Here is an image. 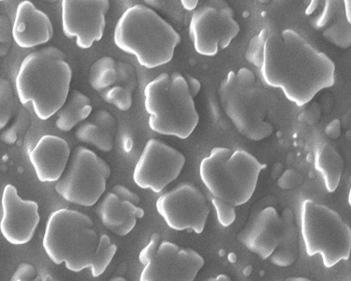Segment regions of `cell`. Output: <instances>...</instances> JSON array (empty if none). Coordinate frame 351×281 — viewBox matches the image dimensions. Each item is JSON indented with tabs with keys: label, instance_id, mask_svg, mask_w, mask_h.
<instances>
[{
	"label": "cell",
	"instance_id": "cell-8",
	"mask_svg": "<svg viewBox=\"0 0 351 281\" xmlns=\"http://www.w3.org/2000/svg\"><path fill=\"white\" fill-rule=\"evenodd\" d=\"M300 225L309 256L319 254L326 268L348 259L351 230L336 211L313 199H305L301 205Z\"/></svg>",
	"mask_w": 351,
	"mask_h": 281
},
{
	"label": "cell",
	"instance_id": "cell-5",
	"mask_svg": "<svg viewBox=\"0 0 351 281\" xmlns=\"http://www.w3.org/2000/svg\"><path fill=\"white\" fill-rule=\"evenodd\" d=\"M221 106L238 132L258 141L271 135L273 99L252 71H230L220 82Z\"/></svg>",
	"mask_w": 351,
	"mask_h": 281
},
{
	"label": "cell",
	"instance_id": "cell-4",
	"mask_svg": "<svg viewBox=\"0 0 351 281\" xmlns=\"http://www.w3.org/2000/svg\"><path fill=\"white\" fill-rule=\"evenodd\" d=\"M113 40L122 51L133 55L147 69L165 64L172 59L181 38L173 27L150 8L136 4L117 21Z\"/></svg>",
	"mask_w": 351,
	"mask_h": 281
},
{
	"label": "cell",
	"instance_id": "cell-31",
	"mask_svg": "<svg viewBox=\"0 0 351 281\" xmlns=\"http://www.w3.org/2000/svg\"><path fill=\"white\" fill-rule=\"evenodd\" d=\"M182 8L188 11L194 10L198 5V1H180Z\"/></svg>",
	"mask_w": 351,
	"mask_h": 281
},
{
	"label": "cell",
	"instance_id": "cell-22",
	"mask_svg": "<svg viewBox=\"0 0 351 281\" xmlns=\"http://www.w3.org/2000/svg\"><path fill=\"white\" fill-rule=\"evenodd\" d=\"M280 217L281 220L280 239L270 257L273 264L285 267L292 265L298 258V239L292 210L289 208H285Z\"/></svg>",
	"mask_w": 351,
	"mask_h": 281
},
{
	"label": "cell",
	"instance_id": "cell-35",
	"mask_svg": "<svg viewBox=\"0 0 351 281\" xmlns=\"http://www.w3.org/2000/svg\"><path fill=\"white\" fill-rule=\"evenodd\" d=\"M108 281H127L123 277L117 276L110 278Z\"/></svg>",
	"mask_w": 351,
	"mask_h": 281
},
{
	"label": "cell",
	"instance_id": "cell-27",
	"mask_svg": "<svg viewBox=\"0 0 351 281\" xmlns=\"http://www.w3.org/2000/svg\"><path fill=\"white\" fill-rule=\"evenodd\" d=\"M14 110V98L10 82L0 78V130L10 121Z\"/></svg>",
	"mask_w": 351,
	"mask_h": 281
},
{
	"label": "cell",
	"instance_id": "cell-2",
	"mask_svg": "<svg viewBox=\"0 0 351 281\" xmlns=\"http://www.w3.org/2000/svg\"><path fill=\"white\" fill-rule=\"evenodd\" d=\"M43 246L55 264L64 262L73 272L88 268L94 278L105 271L117 249L108 236L98 238L87 215L68 208L58 209L49 216Z\"/></svg>",
	"mask_w": 351,
	"mask_h": 281
},
{
	"label": "cell",
	"instance_id": "cell-29",
	"mask_svg": "<svg viewBox=\"0 0 351 281\" xmlns=\"http://www.w3.org/2000/svg\"><path fill=\"white\" fill-rule=\"evenodd\" d=\"M10 281H43L34 267L23 262L19 265Z\"/></svg>",
	"mask_w": 351,
	"mask_h": 281
},
{
	"label": "cell",
	"instance_id": "cell-21",
	"mask_svg": "<svg viewBox=\"0 0 351 281\" xmlns=\"http://www.w3.org/2000/svg\"><path fill=\"white\" fill-rule=\"evenodd\" d=\"M116 131L114 117L105 110H98L83 121L75 135L78 140L108 152L113 148Z\"/></svg>",
	"mask_w": 351,
	"mask_h": 281
},
{
	"label": "cell",
	"instance_id": "cell-23",
	"mask_svg": "<svg viewBox=\"0 0 351 281\" xmlns=\"http://www.w3.org/2000/svg\"><path fill=\"white\" fill-rule=\"evenodd\" d=\"M90 99L81 91L73 89L56 112V127L63 132H69L80 123L86 120L91 114Z\"/></svg>",
	"mask_w": 351,
	"mask_h": 281
},
{
	"label": "cell",
	"instance_id": "cell-15",
	"mask_svg": "<svg viewBox=\"0 0 351 281\" xmlns=\"http://www.w3.org/2000/svg\"><path fill=\"white\" fill-rule=\"evenodd\" d=\"M1 206L0 231L3 237L15 245L28 243L40 221L38 204L23 199L15 186L7 184L3 191Z\"/></svg>",
	"mask_w": 351,
	"mask_h": 281
},
{
	"label": "cell",
	"instance_id": "cell-33",
	"mask_svg": "<svg viewBox=\"0 0 351 281\" xmlns=\"http://www.w3.org/2000/svg\"><path fill=\"white\" fill-rule=\"evenodd\" d=\"M282 281H313L312 280L305 277H289Z\"/></svg>",
	"mask_w": 351,
	"mask_h": 281
},
{
	"label": "cell",
	"instance_id": "cell-24",
	"mask_svg": "<svg viewBox=\"0 0 351 281\" xmlns=\"http://www.w3.org/2000/svg\"><path fill=\"white\" fill-rule=\"evenodd\" d=\"M315 168L322 175L326 190L334 192L343 169V160L339 153L328 143L320 145L315 153Z\"/></svg>",
	"mask_w": 351,
	"mask_h": 281
},
{
	"label": "cell",
	"instance_id": "cell-16",
	"mask_svg": "<svg viewBox=\"0 0 351 281\" xmlns=\"http://www.w3.org/2000/svg\"><path fill=\"white\" fill-rule=\"evenodd\" d=\"M140 197L121 184L114 185L108 191L97 208L102 224L119 236L129 234L135 227L137 219L144 216L139 206Z\"/></svg>",
	"mask_w": 351,
	"mask_h": 281
},
{
	"label": "cell",
	"instance_id": "cell-28",
	"mask_svg": "<svg viewBox=\"0 0 351 281\" xmlns=\"http://www.w3.org/2000/svg\"><path fill=\"white\" fill-rule=\"evenodd\" d=\"M212 204L216 210L217 220L221 225L228 227L234 221V206L215 197L212 199Z\"/></svg>",
	"mask_w": 351,
	"mask_h": 281
},
{
	"label": "cell",
	"instance_id": "cell-25",
	"mask_svg": "<svg viewBox=\"0 0 351 281\" xmlns=\"http://www.w3.org/2000/svg\"><path fill=\"white\" fill-rule=\"evenodd\" d=\"M119 78L115 60L110 56L97 60L89 70V83L96 91L102 92L114 84Z\"/></svg>",
	"mask_w": 351,
	"mask_h": 281
},
{
	"label": "cell",
	"instance_id": "cell-17",
	"mask_svg": "<svg viewBox=\"0 0 351 281\" xmlns=\"http://www.w3.org/2000/svg\"><path fill=\"white\" fill-rule=\"evenodd\" d=\"M281 220L276 210L267 206L251 219L238 234V239L262 260L270 257L280 239Z\"/></svg>",
	"mask_w": 351,
	"mask_h": 281
},
{
	"label": "cell",
	"instance_id": "cell-14",
	"mask_svg": "<svg viewBox=\"0 0 351 281\" xmlns=\"http://www.w3.org/2000/svg\"><path fill=\"white\" fill-rule=\"evenodd\" d=\"M61 5L62 32L66 37L75 38L76 45L82 49L101 40L109 1L63 0Z\"/></svg>",
	"mask_w": 351,
	"mask_h": 281
},
{
	"label": "cell",
	"instance_id": "cell-9",
	"mask_svg": "<svg viewBox=\"0 0 351 281\" xmlns=\"http://www.w3.org/2000/svg\"><path fill=\"white\" fill-rule=\"evenodd\" d=\"M138 260L143 265L139 281H193L204 265L195 250L162 240L156 232L140 251Z\"/></svg>",
	"mask_w": 351,
	"mask_h": 281
},
{
	"label": "cell",
	"instance_id": "cell-18",
	"mask_svg": "<svg viewBox=\"0 0 351 281\" xmlns=\"http://www.w3.org/2000/svg\"><path fill=\"white\" fill-rule=\"evenodd\" d=\"M70 156L67 142L55 135H44L29 151V160L40 182H56L62 176Z\"/></svg>",
	"mask_w": 351,
	"mask_h": 281
},
{
	"label": "cell",
	"instance_id": "cell-26",
	"mask_svg": "<svg viewBox=\"0 0 351 281\" xmlns=\"http://www.w3.org/2000/svg\"><path fill=\"white\" fill-rule=\"evenodd\" d=\"M100 93L104 101L121 111L128 110L132 106V90L128 87L114 86Z\"/></svg>",
	"mask_w": 351,
	"mask_h": 281
},
{
	"label": "cell",
	"instance_id": "cell-10",
	"mask_svg": "<svg viewBox=\"0 0 351 281\" xmlns=\"http://www.w3.org/2000/svg\"><path fill=\"white\" fill-rule=\"evenodd\" d=\"M110 175L108 163L92 150L79 146L73 151L66 172L55 185L66 201L85 207L96 204Z\"/></svg>",
	"mask_w": 351,
	"mask_h": 281
},
{
	"label": "cell",
	"instance_id": "cell-6",
	"mask_svg": "<svg viewBox=\"0 0 351 281\" xmlns=\"http://www.w3.org/2000/svg\"><path fill=\"white\" fill-rule=\"evenodd\" d=\"M149 128L160 134L188 138L199 122L185 77L179 72L162 73L144 89Z\"/></svg>",
	"mask_w": 351,
	"mask_h": 281
},
{
	"label": "cell",
	"instance_id": "cell-30",
	"mask_svg": "<svg viewBox=\"0 0 351 281\" xmlns=\"http://www.w3.org/2000/svg\"><path fill=\"white\" fill-rule=\"evenodd\" d=\"M185 79L187 83L189 90L191 95L194 98L195 97L197 96V95L199 93L200 90L201 84L197 79L191 75H186Z\"/></svg>",
	"mask_w": 351,
	"mask_h": 281
},
{
	"label": "cell",
	"instance_id": "cell-20",
	"mask_svg": "<svg viewBox=\"0 0 351 281\" xmlns=\"http://www.w3.org/2000/svg\"><path fill=\"white\" fill-rule=\"evenodd\" d=\"M321 8L313 25L334 45L348 49L351 45L350 1H319Z\"/></svg>",
	"mask_w": 351,
	"mask_h": 281
},
{
	"label": "cell",
	"instance_id": "cell-32",
	"mask_svg": "<svg viewBox=\"0 0 351 281\" xmlns=\"http://www.w3.org/2000/svg\"><path fill=\"white\" fill-rule=\"evenodd\" d=\"M203 281H232L231 278L225 274H219L215 277L207 278Z\"/></svg>",
	"mask_w": 351,
	"mask_h": 281
},
{
	"label": "cell",
	"instance_id": "cell-19",
	"mask_svg": "<svg viewBox=\"0 0 351 281\" xmlns=\"http://www.w3.org/2000/svg\"><path fill=\"white\" fill-rule=\"evenodd\" d=\"M53 34L51 22L45 12L29 1L19 3L12 29L13 39L19 47L31 48L45 44Z\"/></svg>",
	"mask_w": 351,
	"mask_h": 281
},
{
	"label": "cell",
	"instance_id": "cell-13",
	"mask_svg": "<svg viewBox=\"0 0 351 281\" xmlns=\"http://www.w3.org/2000/svg\"><path fill=\"white\" fill-rule=\"evenodd\" d=\"M185 161L184 156L176 149L149 139L134 168L133 181L141 188L160 193L179 176Z\"/></svg>",
	"mask_w": 351,
	"mask_h": 281
},
{
	"label": "cell",
	"instance_id": "cell-3",
	"mask_svg": "<svg viewBox=\"0 0 351 281\" xmlns=\"http://www.w3.org/2000/svg\"><path fill=\"white\" fill-rule=\"evenodd\" d=\"M72 71L64 53L47 47L28 54L22 61L15 85L20 102L32 103L41 120L56 113L69 93Z\"/></svg>",
	"mask_w": 351,
	"mask_h": 281
},
{
	"label": "cell",
	"instance_id": "cell-34",
	"mask_svg": "<svg viewBox=\"0 0 351 281\" xmlns=\"http://www.w3.org/2000/svg\"><path fill=\"white\" fill-rule=\"evenodd\" d=\"M43 281H58L49 274H46L43 277Z\"/></svg>",
	"mask_w": 351,
	"mask_h": 281
},
{
	"label": "cell",
	"instance_id": "cell-11",
	"mask_svg": "<svg viewBox=\"0 0 351 281\" xmlns=\"http://www.w3.org/2000/svg\"><path fill=\"white\" fill-rule=\"evenodd\" d=\"M240 31L235 14L224 1H208L193 12L189 36L197 53L215 56L226 49Z\"/></svg>",
	"mask_w": 351,
	"mask_h": 281
},
{
	"label": "cell",
	"instance_id": "cell-1",
	"mask_svg": "<svg viewBox=\"0 0 351 281\" xmlns=\"http://www.w3.org/2000/svg\"><path fill=\"white\" fill-rule=\"evenodd\" d=\"M245 58L268 86L280 88L298 106L335 83L333 61L291 29H263L250 40Z\"/></svg>",
	"mask_w": 351,
	"mask_h": 281
},
{
	"label": "cell",
	"instance_id": "cell-12",
	"mask_svg": "<svg viewBox=\"0 0 351 281\" xmlns=\"http://www.w3.org/2000/svg\"><path fill=\"white\" fill-rule=\"evenodd\" d=\"M156 209L171 229L191 230L197 234L204 230L210 212L203 193L188 182L161 195L156 201Z\"/></svg>",
	"mask_w": 351,
	"mask_h": 281
},
{
	"label": "cell",
	"instance_id": "cell-7",
	"mask_svg": "<svg viewBox=\"0 0 351 281\" xmlns=\"http://www.w3.org/2000/svg\"><path fill=\"white\" fill-rule=\"evenodd\" d=\"M265 167L245 150L216 147L202 160L199 173L213 197L236 207L251 198Z\"/></svg>",
	"mask_w": 351,
	"mask_h": 281
}]
</instances>
